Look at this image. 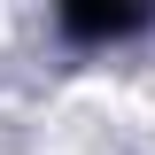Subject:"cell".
I'll use <instances>...</instances> for the list:
<instances>
[{
    "instance_id": "cell-1",
    "label": "cell",
    "mask_w": 155,
    "mask_h": 155,
    "mask_svg": "<svg viewBox=\"0 0 155 155\" xmlns=\"http://www.w3.org/2000/svg\"><path fill=\"white\" fill-rule=\"evenodd\" d=\"M132 8H109V16H101V8H93V16H70V31H85V39H116V31H132Z\"/></svg>"
}]
</instances>
